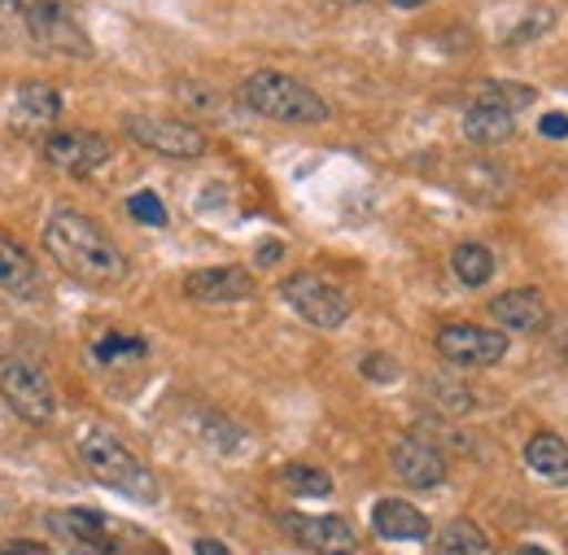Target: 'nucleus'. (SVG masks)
Segmentation results:
<instances>
[{
  "label": "nucleus",
  "mask_w": 568,
  "mask_h": 555,
  "mask_svg": "<svg viewBox=\"0 0 568 555\" xmlns=\"http://www.w3.org/2000/svg\"><path fill=\"white\" fill-rule=\"evenodd\" d=\"M40 241L49 250V259L74 276L79 284H92V289H110V284H123L128 280V254L110 241V232L79 214L74 206L49 210L44 228H40Z\"/></svg>",
  "instance_id": "1"
},
{
  "label": "nucleus",
  "mask_w": 568,
  "mask_h": 555,
  "mask_svg": "<svg viewBox=\"0 0 568 555\" xmlns=\"http://www.w3.org/2000/svg\"><path fill=\"white\" fill-rule=\"evenodd\" d=\"M74 455H79L83 473L97 477L101 486L119 490V494H128V498H136V503H153V498H158L153 473L128 451V442H123L119 433H110V428H101V424H88V428H79V437H74Z\"/></svg>",
  "instance_id": "2"
},
{
  "label": "nucleus",
  "mask_w": 568,
  "mask_h": 555,
  "mask_svg": "<svg viewBox=\"0 0 568 555\" xmlns=\"http://www.w3.org/2000/svg\"><path fill=\"white\" fill-rule=\"evenodd\" d=\"M241 105L272 119V123H293V128H315V123H328V101L306 88L302 79L284 74V70H254L245 74L241 83Z\"/></svg>",
  "instance_id": "3"
},
{
  "label": "nucleus",
  "mask_w": 568,
  "mask_h": 555,
  "mask_svg": "<svg viewBox=\"0 0 568 555\" xmlns=\"http://www.w3.org/2000/svg\"><path fill=\"white\" fill-rule=\"evenodd\" d=\"M22 27H27V44L36 53H49V58H88L92 53V40L67 0H22Z\"/></svg>",
  "instance_id": "4"
},
{
  "label": "nucleus",
  "mask_w": 568,
  "mask_h": 555,
  "mask_svg": "<svg viewBox=\"0 0 568 555\" xmlns=\"http://www.w3.org/2000/svg\"><path fill=\"white\" fill-rule=\"evenodd\" d=\"M0 398L27 420V424H53L58 416V394L49 376L18 354H0Z\"/></svg>",
  "instance_id": "5"
},
{
  "label": "nucleus",
  "mask_w": 568,
  "mask_h": 555,
  "mask_svg": "<svg viewBox=\"0 0 568 555\" xmlns=\"http://www.w3.org/2000/svg\"><path fill=\"white\" fill-rule=\"evenodd\" d=\"M281 297L293 306L297 320H306L311 329H324V333H333V329H342V324L351 320V297H346L337 284L315 276V272H293V276H284Z\"/></svg>",
  "instance_id": "6"
},
{
  "label": "nucleus",
  "mask_w": 568,
  "mask_h": 555,
  "mask_svg": "<svg viewBox=\"0 0 568 555\" xmlns=\"http://www.w3.org/2000/svg\"><path fill=\"white\" fill-rule=\"evenodd\" d=\"M123 132L136 140L141 149H153L162 158H202L206 153V137L202 128L184 123V119H166V114H128Z\"/></svg>",
  "instance_id": "7"
},
{
  "label": "nucleus",
  "mask_w": 568,
  "mask_h": 555,
  "mask_svg": "<svg viewBox=\"0 0 568 555\" xmlns=\"http://www.w3.org/2000/svg\"><path fill=\"white\" fill-rule=\"evenodd\" d=\"M40 153H44V162H49L53 171H62V175H92L97 167L110 162L114 144L101 137V132L74 128V132H49L44 144H40Z\"/></svg>",
  "instance_id": "8"
},
{
  "label": "nucleus",
  "mask_w": 568,
  "mask_h": 555,
  "mask_svg": "<svg viewBox=\"0 0 568 555\" xmlns=\"http://www.w3.org/2000/svg\"><path fill=\"white\" fill-rule=\"evenodd\" d=\"M437 354L455 367H490L507 354V333L481 324H446L437 333Z\"/></svg>",
  "instance_id": "9"
},
{
  "label": "nucleus",
  "mask_w": 568,
  "mask_h": 555,
  "mask_svg": "<svg viewBox=\"0 0 568 555\" xmlns=\"http://www.w3.org/2000/svg\"><path fill=\"white\" fill-rule=\"evenodd\" d=\"M284 529L293 534V543H302L306 552L315 555H358L355 525L342 521V516H302V512H288L284 516Z\"/></svg>",
  "instance_id": "10"
},
{
  "label": "nucleus",
  "mask_w": 568,
  "mask_h": 555,
  "mask_svg": "<svg viewBox=\"0 0 568 555\" xmlns=\"http://www.w3.org/2000/svg\"><path fill=\"white\" fill-rule=\"evenodd\" d=\"M58 114H62V92H58L53 83H40V79L18 83L13 105H9V128H13L18 137H40V132H49Z\"/></svg>",
  "instance_id": "11"
},
{
  "label": "nucleus",
  "mask_w": 568,
  "mask_h": 555,
  "mask_svg": "<svg viewBox=\"0 0 568 555\" xmlns=\"http://www.w3.org/2000/svg\"><path fill=\"white\" fill-rule=\"evenodd\" d=\"M389 464H394V473L412 490H437L446 482V460H442V451H437L433 442H425V437H416V433L394 442Z\"/></svg>",
  "instance_id": "12"
},
{
  "label": "nucleus",
  "mask_w": 568,
  "mask_h": 555,
  "mask_svg": "<svg viewBox=\"0 0 568 555\" xmlns=\"http://www.w3.org/2000/svg\"><path fill=\"white\" fill-rule=\"evenodd\" d=\"M254 276L245 268H202L184 276V293L202 306H223V302H245L254 297Z\"/></svg>",
  "instance_id": "13"
},
{
  "label": "nucleus",
  "mask_w": 568,
  "mask_h": 555,
  "mask_svg": "<svg viewBox=\"0 0 568 555\" xmlns=\"http://www.w3.org/2000/svg\"><path fill=\"white\" fill-rule=\"evenodd\" d=\"M551 306L538 289H507L490 302V320H495L503 333H538L547 324Z\"/></svg>",
  "instance_id": "14"
},
{
  "label": "nucleus",
  "mask_w": 568,
  "mask_h": 555,
  "mask_svg": "<svg viewBox=\"0 0 568 555\" xmlns=\"http://www.w3.org/2000/svg\"><path fill=\"white\" fill-rule=\"evenodd\" d=\"M372 529L385 543H420V538H428L433 525H428V516L416 503H407V498H381L372 507Z\"/></svg>",
  "instance_id": "15"
},
{
  "label": "nucleus",
  "mask_w": 568,
  "mask_h": 555,
  "mask_svg": "<svg viewBox=\"0 0 568 555\" xmlns=\"http://www.w3.org/2000/svg\"><path fill=\"white\" fill-rule=\"evenodd\" d=\"M516 137V114L503 110V105H486V101H473L464 110V140L468 144H503V140Z\"/></svg>",
  "instance_id": "16"
},
{
  "label": "nucleus",
  "mask_w": 568,
  "mask_h": 555,
  "mask_svg": "<svg viewBox=\"0 0 568 555\" xmlns=\"http://www.w3.org/2000/svg\"><path fill=\"white\" fill-rule=\"evenodd\" d=\"M0 293H13V297H36L40 293L36 259L9 236H0Z\"/></svg>",
  "instance_id": "17"
},
{
  "label": "nucleus",
  "mask_w": 568,
  "mask_h": 555,
  "mask_svg": "<svg viewBox=\"0 0 568 555\" xmlns=\"http://www.w3.org/2000/svg\"><path fill=\"white\" fill-rule=\"evenodd\" d=\"M525 464L551 486H568V442L556 433H534L525 442Z\"/></svg>",
  "instance_id": "18"
},
{
  "label": "nucleus",
  "mask_w": 568,
  "mask_h": 555,
  "mask_svg": "<svg viewBox=\"0 0 568 555\" xmlns=\"http://www.w3.org/2000/svg\"><path fill=\"white\" fill-rule=\"evenodd\" d=\"M450 272L459 276V284L481 289V284L495 280V254H490L481 241H464V245H455V254H450Z\"/></svg>",
  "instance_id": "19"
},
{
  "label": "nucleus",
  "mask_w": 568,
  "mask_h": 555,
  "mask_svg": "<svg viewBox=\"0 0 568 555\" xmlns=\"http://www.w3.org/2000/svg\"><path fill=\"white\" fill-rule=\"evenodd\" d=\"M49 521H53V529H62L67 538L83 543V547H105V516H101V512L74 507V512H58V516H49Z\"/></svg>",
  "instance_id": "20"
},
{
  "label": "nucleus",
  "mask_w": 568,
  "mask_h": 555,
  "mask_svg": "<svg viewBox=\"0 0 568 555\" xmlns=\"http://www.w3.org/2000/svg\"><path fill=\"white\" fill-rule=\"evenodd\" d=\"M437 555H490V538L473 521H450L437 534Z\"/></svg>",
  "instance_id": "21"
},
{
  "label": "nucleus",
  "mask_w": 568,
  "mask_h": 555,
  "mask_svg": "<svg viewBox=\"0 0 568 555\" xmlns=\"http://www.w3.org/2000/svg\"><path fill=\"white\" fill-rule=\"evenodd\" d=\"M281 486L297 498H328L333 494V477L315 464H288L281 473Z\"/></svg>",
  "instance_id": "22"
},
{
  "label": "nucleus",
  "mask_w": 568,
  "mask_h": 555,
  "mask_svg": "<svg viewBox=\"0 0 568 555\" xmlns=\"http://www.w3.org/2000/svg\"><path fill=\"white\" fill-rule=\"evenodd\" d=\"M202 437H206V446L214 455H245V433L232 420L214 416V412L202 416Z\"/></svg>",
  "instance_id": "23"
},
{
  "label": "nucleus",
  "mask_w": 568,
  "mask_h": 555,
  "mask_svg": "<svg viewBox=\"0 0 568 555\" xmlns=\"http://www.w3.org/2000/svg\"><path fill=\"white\" fill-rule=\"evenodd\" d=\"M477 101H486V105H503V110H525L529 101H534V88L529 83H498V79H490V83H481V92H477Z\"/></svg>",
  "instance_id": "24"
},
{
  "label": "nucleus",
  "mask_w": 568,
  "mask_h": 555,
  "mask_svg": "<svg viewBox=\"0 0 568 555\" xmlns=\"http://www.w3.org/2000/svg\"><path fill=\"white\" fill-rule=\"evenodd\" d=\"M92 354L101 359V363H128V359H144L149 346H144V337H128V333H105Z\"/></svg>",
  "instance_id": "25"
},
{
  "label": "nucleus",
  "mask_w": 568,
  "mask_h": 555,
  "mask_svg": "<svg viewBox=\"0 0 568 555\" xmlns=\"http://www.w3.org/2000/svg\"><path fill=\"white\" fill-rule=\"evenodd\" d=\"M428 398L437 403L442 416H468V407H473V394H468V390H455V385L442 381V376L428 381Z\"/></svg>",
  "instance_id": "26"
},
{
  "label": "nucleus",
  "mask_w": 568,
  "mask_h": 555,
  "mask_svg": "<svg viewBox=\"0 0 568 555\" xmlns=\"http://www.w3.org/2000/svg\"><path fill=\"white\" fill-rule=\"evenodd\" d=\"M128 214L136 223H149V228H166V206H162L158 193H132L128 198Z\"/></svg>",
  "instance_id": "27"
},
{
  "label": "nucleus",
  "mask_w": 568,
  "mask_h": 555,
  "mask_svg": "<svg viewBox=\"0 0 568 555\" xmlns=\"http://www.w3.org/2000/svg\"><path fill=\"white\" fill-rule=\"evenodd\" d=\"M358 372L363 376H372V381H381V385H389V381H398V367L385 359V354H367L363 363H358Z\"/></svg>",
  "instance_id": "28"
},
{
  "label": "nucleus",
  "mask_w": 568,
  "mask_h": 555,
  "mask_svg": "<svg viewBox=\"0 0 568 555\" xmlns=\"http://www.w3.org/2000/svg\"><path fill=\"white\" fill-rule=\"evenodd\" d=\"M175 92H180V97H193V101H184V105H193V110H206V114H214V110H219V105H214V92L197 88V83H180Z\"/></svg>",
  "instance_id": "29"
},
{
  "label": "nucleus",
  "mask_w": 568,
  "mask_h": 555,
  "mask_svg": "<svg viewBox=\"0 0 568 555\" xmlns=\"http://www.w3.org/2000/svg\"><path fill=\"white\" fill-rule=\"evenodd\" d=\"M542 137L568 140V114H547V119H542Z\"/></svg>",
  "instance_id": "30"
},
{
  "label": "nucleus",
  "mask_w": 568,
  "mask_h": 555,
  "mask_svg": "<svg viewBox=\"0 0 568 555\" xmlns=\"http://www.w3.org/2000/svg\"><path fill=\"white\" fill-rule=\"evenodd\" d=\"M281 254H284V245L281 241H272V245H263V250H258V263H263V268H272V263H281Z\"/></svg>",
  "instance_id": "31"
},
{
  "label": "nucleus",
  "mask_w": 568,
  "mask_h": 555,
  "mask_svg": "<svg viewBox=\"0 0 568 555\" xmlns=\"http://www.w3.org/2000/svg\"><path fill=\"white\" fill-rule=\"evenodd\" d=\"M9 555H49V547H40V543H27V538H18V543L9 547Z\"/></svg>",
  "instance_id": "32"
},
{
  "label": "nucleus",
  "mask_w": 568,
  "mask_h": 555,
  "mask_svg": "<svg viewBox=\"0 0 568 555\" xmlns=\"http://www.w3.org/2000/svg\"><path fill=\"white\" fill-rule=\"evenodd\" d=\"M197 555H227V547L214 543V538H197Z\"/></svg>",
  "instance_id": "33"
},
{
  "label": "nucleus",
  "mask_w": 568,
  "mask_h": 555,
  "mask_svg": "<svg viewBox=\"0 0 568 555\" xmlns=\"http://www.w3.org/2000/svg\"><path fill=\"white\" fill-rule=\"evenodd\" d=\"M394 9H420V4H428V0H389Z\"/></svg>",
  "instance_id": "34"
},
{
  "label": "nucleus",
  "mask_w": 568,
  "mask_h": 555,
  "mask_svg": "<svg viewBox=\"0 0 568 555\" xmlns=\"http://www.w3.org/2000/svg\"><path fill=\"white\" fill-rule=\"evenodd\" d=\"M516 555H551V552H542V547H516Z\"/></svg>",
  "instance_id": "35"
},
{
  "label": "nucleus",
  "mask_w": 568,
  "mask_h": 555,
  "mask_svg": "<svg viewBox=\"0 0 568 555\" xmlns=\"http://www.w3.org/2000/svg\"><path fill=\"white\" fill-rule=\"evenodd\" d=\"M565 359H568V337H565Z\"/></svg>",
  "instance_id": "36"
},
{
  "label": "nucleus",
  "mask_w": 568,
  "mask_h": 555,
  "mask_svg": "<svg viewBox=\"0 0 568 555\" xmlns=\"http://www.w3.org/2000/svg\"><path fill=\"white\" fill-rule=\"evenodd\" d=\"M351 4H355V0H351Z\"/></svg>",
  "instance_id": "37"
}]
</instances>
